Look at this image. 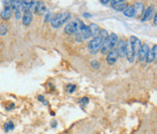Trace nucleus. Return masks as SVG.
<instances>
[{
  "label": "nucleus",
  "mask_w": 157,
  "mask_h": 134,
  "mask_svg": "<svg viewBox=\"0 0 157 134\" xmlns=\"http://www.w3.org/2000/svg\"><path fill=\"white\" fill-rule=\"evenodd\" d=\"M118 42V37L116 33H111L108 35V37L104 40L103 44L101 47V53L103 54L109 53L111 51L113 50V48L117 46Z\"/></svg>",
  "instance_id": "nucleus-1"
},
{
  "label": "nucleus",
  "mask_w": 157,
  "mask_h": 134,
  "mask_svg": "<svg viewBox=\"0 0 157 134\" xmlns=\"http://www.w3.org/2000/svg\"><path fill=\"white\" fill-rule=\"evenodd\" d=\"M70 13L68 12H61V13L56 14L54 17H52V19L51 20L52 26L54 28H58L60 26H62L63 24L70 19Z\"/></svg>",
  "instance_id": "nucleus-2"
},
{
  "label": "nucleus",
  "mask_w": 157,
  "mask_h": 134,
  "mask_svg": "<svg viewBox=\"0 0 157 134\" xmlns=\"http://www.w3.org/2000/svg\"><path fill=\"white\" fill-rule=\"evenodd\" d=\"M84 26V23L81 21V20H75L73 22H71L69 23H67V26H65V29L64 31L69 34V35H72V34H76L78 30L81 28H82Z\"/></svg>",
  "instance_id": "nucleus-3"
},
{
  "label": "nucleus",
  "mask_w": 157,
  "mask_h": 134,
  "mask_svg": "<svg viewBox=\"0 0 157 134\" xmlns=\"http://www.w3.org/2000/svg\"><path fill=\"white\" fill-rule=\"evenodd\" d=\"M103 42H104V39L102 37H100L99 35L94 37L88 44V49H89L90 53H92V54L97 53L101 50V47H102V44H103Z\"/></svg>",
  "instance_id": "nucleus-4"
},
{
  "label": "nucleus",
  "mask_w": 157,
  "mask_h": 134,
  "mask_svg": "<svg viewBox=\"0 0 157 134\" xmlns=\"http://www.w3.org/2000/svg\"><path fill=\"white\" fill-rule=\"evenodd\" d=\"M129 42L132 45V48H133V51H134L135 57L138 56V53H139V51H140V49L142 47L141 40L139 39V38H137V37H135V36H131Z\"/></svg>",
  "instance_id": "nucleus-5"
},
{
  "label": "nucleus",
  "mask_w": 157,
  "mask_h": 134,
  "mask_svg": "<svg viewBox=\"0 0 157 134\" xmlns=\"http://www.w3.org/2000/svg\"><path fill=\"white\" fill-rule=\"evenodd\" d=\"M125 56L127 57V60L129 62H133L135 59V54H134V51H133V48L131 43L128 41L126 42V47H125Z\"/></svg>",
  "instance_id": "nucleus-6"
},
{
  "label": "nucleus",
  "mask_w": 157,
  "mask_h": 134,
  "mask_svg": "<svg viewBox=\"0 0 157 134\" xmlns=\"http://www.w3.org/2000/svg\"><path fill=\"white\" fill-rule=\"evenodd\" d=\"M148 51H149V47L147 44L142 45L140 51L138 53V57H139V60H140V61H146Z\"/></svg>",
  "instance_id": "nucleus-7"
},
{
  "label": "nucleus",
  "mask_w": 157,
  "mask_h": 134,
  "mask_svg": "<svg viewBox=\"0 0 157 134\" xmlns=\"http://www.w3.org/2000/svg\"><path fill=\"white\" fill-rule=\"evenodd\" d=\"M118 53L117 52L116 49H113V51H111L110 53H108V57H107V63L109 65H113L114 63L117 62V60L118 59Z\"/></svg>",
  "instance_id": "nucleus-8"
},
{
  "label": "nucleus",
  "mask_w": 157,
  "mask_h": 134,
  "mask_svg": "<svg viewBox=\"0 0 157 134\" xmlns=\"http://www.w3.org/2000/svg\"><path fill=\"white\" fill-rule=\"evenodd\" d=\"M125 47H126V42L124 39L118 40L117 44V52L118 53L119 57H124L125 56Z\"/></svg>",
  "instance_id": "nucleus-9"
},
{
  "label": "nucleus",
  "mask_w": 157,
  "mask_h": 134,
  "mask_svg": "<svg viewBox=\"0 0 157 134\" xmlns=\"http://www.w3.org/2000/svg\"><path fill=\"white\" fill-rule=\"evenodd\" d=\"M32 19H33V15L31 13V11H26L23 13V15L21 16V21H22V24L25 26H28L30 23L32 22Z\"/></svg>",
  "instance_id": "nucleus-10"
},
{
  "label": "nucleus",
  "mask_w": 157,
  "mask_h": 134,
  "mask_svg": "<svg viewBox=\"0 0 157 134\" xmlns=\"http://www.w3.org/2000/svg\"><path fill=\"white\" fill-rule=\"evenodd\" d=\"M154 14V8L152 6H149L146 10L144 11V13L142 15V22H147L148 21L150 18L152 17V15Z\"/></svg>",
  "instance_id": "nucleus-11"
},
{
  "label": "nucleus",
  "mask_w": 157,
  "mask_h": 134,
  "mask_svg": "<svg viewBox=\"0 0 157 134\" xmlns=\"http://www.w3.org/2000/svg\"><path fill=\"white\" fill-rule=\"evenodd\" d=\"M133 8H134V17H140L143 15L144 11V6L142 2H137L133 5Z\"/></svg>",
  "instance_id": "nucleus-12"
},
{
  "label": "nucleus",
  "mask_w": 157,
  "mask_h": 134,
  "mask_svg": "<svg viewBox=\"0 0 157 134\" xmlns=\"http://www.w3.org/2000/svg\"><path fill=\"white\" fill-rule=\"evenodd\" d=\"M156 49H157L156 45L153 46V48L151 49V50L149 49V51L147 53V58H146V61L147 63H151V62H153L154 60H155V58H156V52H157Z\"/></svg>",
  "instance_id": "nucleus-13"
},
{
  "label": "nucleus",
  "mask_w": 157,
  "mask_h": 134,
  "mask_svg": "<svg viewBox=\"0 0 157 134\" xmlns=\"http://www.w3.org/2000/svg\"><path fill=\"white\" fill-rule=\"evenodd\" d=\"M35 1H21V5H20V9L22 12H26V11H30L34 6Z\"/></svg>",
  "instance_id": "nucleus-14"
},
{
  "label": "nucleus",
  "mask_w": 157,
  "mask_h": 134,
  "mask_svg": "<svg viewBox=\"0 0 157 134\" xmlns=\"http://www.w3.org/2000/svg\"><path fill=\"white\" fill-rule=\"evenodd\" d=\"M32 9L35 11V13H37V14H43L44 11L46 10V7H45V5H44L43 2H41V1H35L34 6H33Z\"/></svg>",
  "instance_id": "nucleus-15"
},
{
  "label": "nucleus",
  "mask_w": 157,
  "mask_h": 134,
  "mask_svg": "<svg viewBox=\"0 0 157 134\" xmlns=\"http://www.w3.org/2000/svg\"><path fill=\"white\" fill-rule=\"evenodd\" d=\"M12 14H13V10L11 9V7H5L3 9V11H1L0 13V17H1L2 20H9L12 17Z\"/></svg>",
  "instance_id": "nucleus-16"
},
{
  "label": "nucleus",
  "mask_w": 157,
  "mask_h": 134,
  "mask_svg": "<svg viewBox=\"0 0 157 134\" xmlns=\"http://www.w3.org/2000/svg\"><path fill=\"white\" fill-rule=\"evenodd\" d=\"M88 29L90 31V34H91V37H96V36H98L100 28L96 23H90V26H88Z\"/></svg>",
  "instance_id": "nucleus-17"
},
{
  "label": "nucleus",
  "mask_w": 157,
  "mask_h": 134,
  "mask_svg": "<svg viewBox=\"0 0 157 134\" xmlns=\"http://www.w3.org/2000/svg\"><path fill=\"white\" fill-rule=\"evenodd\" d=\"M123 14L126 17H129V18L134 17L135 14H134V8H133V5L132 6H128V7L123 11Z\"/></svg>",
  "instance_id": "nucleus-18"
},
{
  "label": "nucleus",
  "mask_w": 157,
  "mask_h": 134,
  "mask_svg": "<svg viewBox=\"0 0 157 134\" xmlns=\"http://www.w3.org/2000/svg\"><path fill=\"white\" fill-rule=\"evenodd\" d=\"M127 7H128V5L126 3H120L117 6H113V9L116 11H118V12H121V11L123 12Z\"/></svg>",
  "instance_id": "nucleus-19"
},
{
  "label": "nucleus",
  "mask_w": 157,
  "mask_h": 134,
  "mask_svg": "<svg viewBox=\"0 0 157 134\" xmlns=\"http://www.w3.org/2000/svg\"><path fill=\"white\" fill-rule=\"evenodd\" d=\"M4 129H5L6 132H8L10 130H13L14 129V124L12 123V121H9V123L5 124H4Z\"/></svg>",
  "instance_id": "nucleus-20"
},
{
  "label": "nucleus",
  "mask_w": 157,
  "mask_h": 134,
  "mask_svg": "<svg viewBox=\"0 0 157 134\" xmlns=\"http://www.w3.org/2000/svg\"><path fill=\"white\" fill-rule=\"evenodd\" d=\"M90 65H91V67L95 70L100 68V62L98 61V60H92V61L90 62Z\"/></svg>",
  "instance_id": "nucleus-21"
},
{
  "label": "nucleus",
  "mask_w": 157,
  "mask_h": 134,
  "mask_svg": "<svg viewBox=\"0 0 157 134\" xmlns=\"http://www.w3.org/2000/svg\"><path fill=\"white\" fill-rule=\"evenodd\" d=\"M7 26L6 24H0V35H5L6 33H7Z\"/></svg>",
  "instance_id": "nucleus-22"
},
{
  "label": "nucleus",
  "mask_w": 157,
  "mask_h": 134,
  "mask_svg": "<svg viewBox=\"0 0 157 134\" xmlns=\"http://www.w3.org/2000/svg\"><path fill=\"white\" fill-rule=\"evenodd\" d=\"M15 13H16V19L17 20H21V9L20 8L17 9L15 11Z\"/></svg>",
  "instance_id": "nucleus-23"
},
{
  "label": "nucleus",
  "mask_w": 157,
  "mask_h": 134,
  "mask_svg": "<svg viewBox=\"0 0 157 134\" xmlns=\"http://www.w3.org/2000/svg\"><path fill=\"white\" fill-rule=\"evenodd\" d=\"M67 89H68V91H69L70 93H72L74 90H76V86H73V85H68Z\"/></svg>",
  "instance_id": "nucleus-24"
},
{
  "label": "nucleus",
  "mask_w": 157,
  "mask_h": 134,
  "mask_svg": "<svg viewBox=\"0 0 157 134\" xmlns=\"http://www.w3.org/2000/svg\"><path fill=\"white\" fill-rule=\"evenodd\" d=\"M81 103H82V105H86V104H87V103H88V98H86V97H84L83 99H82Z\"/></svg>",
  "instance_id": "nucleus-25"
},
{
  "label": "nucleus",
  "mask_w": 157,
  "mask_h": 134,
  "mask_svg": "<svg viewBox=\"0 0 157 134\" xmlns=\"http://www.w3.org/2000/svg\"><path fill=\"white\" fill-rule=\"evenodd\" d=\"M157 16H156V14H154V18H153V24L154 26H156V22H157Z\"/></svg>",
  "instance_id": "nucleus-26"
},
{
  "label": "nucleus",
  "mask_w": 157,
  "mask_h": 134,
  "mask_svg": "<svg viewBox=\"0 0 157 134\" xmlns=\"http://www.w3.org/2000/svg\"><path fill=\"white\" fill-rule=\"evenodd\" d=\"M102 4H107V3H109V2H110V1H109V0H106V1H104V0H101V1H100Z\"/></svg>",
  "instance_id": "nucleus-27"
},
{
  "label": "nucleus",
  "mask_w": 157,
  "mask_h": 134,
  "mask_svg": "<svg viewBox=\"0 0 157 134\" xmlns=\"http://www.w3.org/2000/svg\"><path fill=\"white\" fill-rule=\"evenodd\" d=\"M39 100H41V101H44V98H43V97H42V95H40V96H39Z\"/></svg>",
  "instance_id": "nucleus-28"
}]
</instances>
